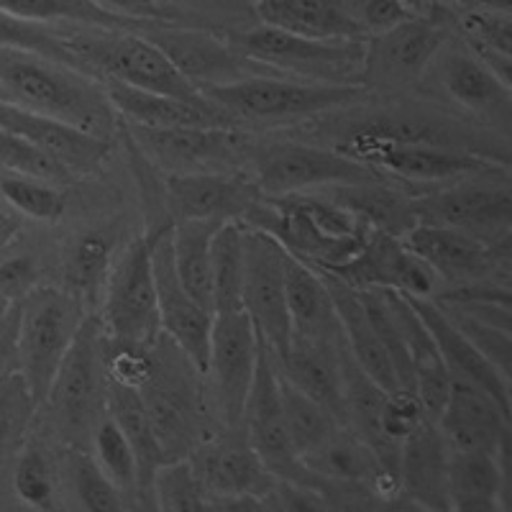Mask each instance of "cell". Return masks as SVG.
<instances>
[{
  "label": "cell",
  "mask_w": 512,
  "mask_h": 512,
  "mask_svg": "<svg viewBox=\"0 0 512 512\" xmlns=\"http://www.w3.org/2000/svg\"><path fill=\"white\" fill-rule=\"evenodd\" d=\"M451 34L505 85H510V11H446Z\"/></svg>",
  "instance_id": "obj_38"
},
{
  "label": "cell",
  "mask_w": 512,
  "mask_h": 512,
  "mask_svg": "<svg viewBox=\"0 0 512 512\" xmlns=\"http://www.w3.org/2000/svg\"><path fill=\"white\" fill-rule=\"evenodd\" d=\"M185 461L208 497H267L277 482L246 438L244 425L221 428Z\"/></svg>",
  "instance_id": "obj_22"
},
{
  "label": "cell",
  "mask_w": 512,
  "mask_h": 512,
  "mask_svg": "<svg viewBox=\"0 0 512 512\" xmlns=\"http://www.w3.org/2000/svg\"><path fill=\"white\" fill-rule=\"evenodd\" d=\"M159 512H210L208 495L195 482L187 461L164 464L152 482Z\"/></svg>",
  "instance_id": "obj_50"
},
{
  "label": "cell",
  "mask_w": 512,
  "mask_h": 512,
  "mask_svg": "<svg viewBox=\"0 0 512 512\" xmlns=\"http://www.w3.org/2000/svg\"><path fill=\"white\" fill-rule=\"evenodd\" d=\"M436 3H443V6H446V3H448V0H436Z\"/></svg>",
  "instance_id": "obj_63"
},
{
  "label": "cell",
  "mask_w": 512,
  "mask_h": 512,
  "mask_svg": "<svg viewBox=\"0 0 512 512\" xmlns=\"http://www.w3.org/2000/svg\"><path fill=\"white\" fill-rule=\"evenodd\" d=\"M113 259H116V236L105 228L75 233L64 246L62 290L70 292L88 315H98Z\"/></svg>",
  "instance_id": "obj_32"
},
{
  "label": "cell",
  "mask_w": 512,
  "mask_h": 512,
  "mask_svg": "<svg viewBox=\"0 0 512 512\" xmlns=\"http://www.w3.org/2000/svg\"><path fill=\"white\" fill-rule=\"evenodd\" d=\"M223 223L213 221H182L172 223V262L180 285L198 305L213 313V264L210 244Z\"/></svg>",
  "instance_id": "obj_37"
},
{
  "label": "cell",
  "mask_w": 512,
  "mask_h": 512,
  "mask_svg": "<svg viewBox=\"0 0 512 512\" xmlns=\"http://www.w3.org/2000/svg\"><path fill=\"white\" fill-rule=\"evenodd\" d=\"M90 441H93L90 456L100 466V472L116 484L126 502L134 500L139 492V466H136L134 448L126 441L121 428L108 415H103L90 433Z\"/></svg>",
  "instance_id": "obj_44"
},
{
  "label": "cell",
  "mask_w": 512,
  "mask_h": 512,
  "mask_svg": "<svg viewBox=\"0 0 512 512\" xmlns=\"http://www.w3.org/2000/svg\"><path fill=\"white\" fill-rule=\"evenodd\" d=\"M451 512H507L505 500H469L451 507Z\"/></svg>",
  "instance_id": "obj_58"
},
{
  "label": "cell",
  "mask_w": 512,
  "mask_h": 512,
  "mask_svg": "<svg viewBox=\"0 0 512 512\" xmlns=\"http://www.w3.org/2000/svg\"><path fill=\"white\" fill-rule=\"evenodd\" d=\"M0 11L29 18V21H39V24L72 26V29L136 31V34L149 29V26L123 21V18L100 11L90 0H3Z\"/></svg>",
  "instance_id": "obj_39"
},
{
  "label": "cell",
  "mask_w": 512,
  "mask_h": 512,
  "mask_svg": "<svg viewBox=\"0 0 512 512\" xmlns=\"http://www.w3.org/2000/svg\"><path fill=\"white\" fill-rule=\"evenodd\" d=\"M356 162L367 164L384 180L402 185L415 195L454 185L461 180L487 175H507V164L466 149L428 144H374L356 154ZM418 192V195H420Z\"/></svg>",
  "instance_id": "obj_17"
},
{
  "label": "cell",
  "mask_w": 512,
  "mask_h": 512,
  "mask_svg": "<svg viewBox=\"0 0 512 512\" xmlns=\"http://www.w3.org/2000/svg\"><path fill=\"white\" fill-rule=\"evenodd\" d=\"M141 34L198 90L264 75L256 64L236 54L223 31L187 24H154Z\"/></svg>",
  "instance_id": "obj_20"
},
{
  "label": "cell",
  "mask_w": 512,
  "mask_h": 512,
  "mask_svg": "<svg viewBox=\"0 0 512 512\" xmlns=\"http://www.w3.org/2000/svg\"><path fill=\"white\" fill-rule=\"evenodd\" d=\"M0 131L16 134L34 144L36 149L70 169L77 180L98 175L113 149V141L98 139L70 123L24 111V108L8 103H0Z\"/></svg>",
  "instance_id": "obj_26"
},
{
  "label": "cell",
  "mask_w": 512,
  "mask_h": 512,
  "mask_svg": "<svg viewBox=\"0 0 512 512\" xmlns=\"http://www.w3.org/2000/svg\"><path fill=\"white\" fill-rule=\"evenodd\" d=\"M244 226L269 233L297 262L320 272L354 259L372 233L349 210L338 208L318 192L264 198Z\"/></svg>",
  "instance_id": "obj_3"
},
{
  "label": "cell",
  "mask_w": 512,
  "mask_h": 512,
  "mask_svg": "<svg viewBox=\"0 0 512 512\" xmlns=\"http://www.w3.org/2000/svg\"><path fill=\"white\" fill-rule=\"evenodd\" d=\"M285 297L292 336H336L341 333L331 292L308 264L297 262L285 251Z\"/></svg>",
  "instance_id": "obj_35"
},
{
  "label": "cell",
  "mask_w": 512,
  "mask_h": 512,
  "mask_svg": "<svg viewBox=\"0 0 512 512\" xmlns=\"http://www.w3.org/2000/svg\"><path fill=\"white\" fill-rule=\"evenodd\" d=\"M8 308H11V305L3 303V300H0V318H3V315H6V310H8Z\"/></svg>",
  "instance_id": "obj_62"
},
{
  "label": "cell",
  "mask_w": 512,
  "mask_h": 512,
  "mask_svg": "<svg viewBox=\"0 0 512 512\" xmlns=\"http://www.w3.org/2000/svg\"><path fill=\"white\" fill-rule=\"evenodd\" d=\"M90 3L111 16L141 26L187 24V18H190V13L177 0H90Z\"/></svg>",
  "instance_id": "obj_51"
},
{
  "label": "cell",
  "mask_w": 512,
  "mask_h": 512,
  "mask_svg": "<svg viewBox=\"0 0 512 512\" xmlns=\"http://www.w3.org/2000/svg\"><path fill=\"white\" fill-rule=\"evenodd\" d=\"M448 451L433 420H425L418 431L400 443L397 489L402 497L428 512H451L448 495Z\"/></svg>",
  "instance_id": "obj_28"
},
{
  "label": "cell",
  "mask_w": 512,
  "mask_h": 512,
  "mask_svg": "<svg viewBox=\"0 0 512 512\" xmlns=\"http://www.w3.org/2000/svg\"><path fill=\"white\" fill-rule=\"evenodd\" d=\"M448 36H451L448 13L436 11L367 39L364 88L369 93L379 90L387 95L418 90L425 70L431 67L433 57Z\"/></svg>",
  "instance_id": "obj_16"
},
{
  "label": "cell",
  "mask_w": 512,
  "mask_h": 512,
  "mask_svg": "<svg viewBox=\"0 0 512 512\" xmlns=\"http://www.w3.org/2000/svg\"><path fill=\"white\" fill-rule=\"evenodd\" d=\"M510 182L487 175L415 195L418 223L464 231L495 249L510 251Z\"/></svg>",
  "instance_id": "obj_12"
},
{
  "label": "cell",
  "mask_w": 512,
  "mask_h": 512,
  "mask_svg": "<svg viewBox=\"0 0 512 512\" xmlns=\"http://www.w3.org/2000/svg\"><path fill=\"white\" fill-rule=\"evenodd\" d=\"M21 377V354H18V303L0 318V387Z\"/></svg>",
  "instance_id": "obj_54"
},
{
  "label": "cell",
  "mask_w": 512,
  "mask_h": 512,
  "mask_svg": "<svg viewBox=\"0 0 512 512\" xmlns=\"http://www.w3.org/2000/svg\"><path fill=\"white\" fill-rule=\"evenodd\" d=\"M24 218L18 216L16 210L8 208L3 200H0V249H6L18 233H24Z\"/></svg>",
  "instance_id": "obj_56"
},
{
  "label": "cell",
  "mask_w": 512,
  "mask_h": 512,
  "mask_svg": "<svg viewBox=\"0 0 512 512\" xmlns=\"http://www.w3.org/2000/svg\"><path fill=\"white\" fill-rule=\"evenodd\" d=\"M210 512H277L267 497H208Z\"/></svg>",
  "instance_id": "obj_55"
},
{
  "label": "cell",
  "mask_w": 512,
  "mask_h": 512,
  "mask_svg": "<svg viewBox=\"0 0 512 512\" xmlns=\"http://www.w3.org/2000/svg\"><path fill=\"white\" fill-rule=\"evenodd\" d=\"M172 226L159 228L154 233H146L152 239V269L154 287H157L159 323L162 333H167L187 359L198 367L205 377L208 369V349H210V328H213V313L198 305L180 285L172 262V239H169Z\"/></svg>",
  "instance_id": "obj_25"
},
{
  "label": "cell",
  "mask_w": 512,
  "mask_h": 512,
  "mask_svg": "<svg viewBox=\"0 0 512 512\" xmlns=\"http://www.w3.org/2000/svg\"><path fill=\"white\" fill-rule=\"evenodd\" d=\"M16 497L31 510H49L54 500V466L47 448L39 441H29L13 466Z\"/></svg>",
  "instance_id": "obj_49"
},
{
  "label": "cell",
  "mask_w": 512,
  "mask_h": 512,
  "mask_svg": "<svg viewBox=\"0 0 512 512\" xmlns=\"http://www.w3.org/2000/svg\"><path fill=\"white\" fill-rule=\"evenodd\" d=\"M223 34L236 54L256 64L264 75L364 88L367 39H308L264 24L246 31H223Z\"/></svg>",
  "instance_id": "obj_5"
},
{
  "label": "cell",
  "mask_w": 512,
  "mask_h": 512,
  "mask_svg": "<svg viewBox=\"0 0 512 512\" xmlns=\"http://www.w3.org/2000/svg\"><path fill=\"white\" fill-rule=\"evenodd\" d=\"M344 333L336 336H292L285 361L277 369L320 405H326L346 425L344 405ZM277 359V356H274Z\"/></svg>",
  "instance_id": "obj_27"
},
{
  "label": "cell",
  "mask_w": 512,
  "mask_h": 512,
  "mask_svg": "<svg viewBox=\"0 0 512 512\" xmlns=\"http://www.w3.org/2000/svg\"><path fill=\"white\" fill-rule=\"evenodd\" d=\"M128 512H159L152 487H144L136 492L134 500L128 502Z\"/></svg>",
  "instance_id": "obj_59"
},
{
  "label": "cell",
  "mask_w": 512,
  "mask_h": 512,
  "mask_svg": "<svg viewBox=\"0 0 512 512\" xmlns=\"http://www.w3.org/2000/svg\"><path fill=\"white\" fill-rule=\"evenodd\" d=\"M510 469L495 454L466 451L448 456V495L451 507L469 500H505Z\"/></svg>",
  "instance_id": "obj_41"
},
{
  "label": "cell",
  "mask_w": 512,
  "mask_h": 512,
  "mask_svg": "<svg viewBox=\"0 0 512 512\" xmlns=\"http://www.w3.org/2000/svg\"><path fill=\"white\" fill-rule=\"evenodd\" d=\"M405 297L413 303L415 313L420 315L425 328L431 331L438 354H441L443 364H446L448 369V377L477 384V387H482L484 392H489V395L495 397L502 408L510 410V379L502 377V374L497 372V369L492 367L469 341H466L464 333L446 318V313L433 303L431 297Z\"/></svg>",
  "instance_id": "obj_30"
},
{
  "label": "cell",
  "mask_w": 512,
  "mask_h": 512,
  "mask_svg": "<svg viewBox=\"0 0 512 512\" xmlns=\"http://www.w3.org/2000/svg\"><path fill=\"white\" fill-rule=\"evenodd\" d=\"M277 512H328L326 500L315 484H297L277 479L267 495Z\"/></svg>",
  "instance_id": "obj_53"
},
{
  "label": "cell",
  "mask_w": 512,
  "mask_h": 512,
  "mask_svg": "<svg viewBox=\"0 0 512 512\" xmlns=\"http://www.w3.org/2000/svg\"><path fill=\"white\" fill-rule=\"evenodd\" d=\"M344 6L364 39L438 11L436 0H344Z\"/></svg>",
  "instance_id": "obj_47"
},
{
  "label": "cell",
  "mask_w": 512,
  "mask_h": 512,
  "mask_svg": "<svg viewBox=\"0 0 512 512\" xmlns=\"http://www.w3.org/2000/svg\"><path fill=\"white\" fill-rule=\"evenodd\" d=\"M259 356V333L244 310L213 315L205 390L221 428L244 425L246 400Z\"/></svg>",
  "instance_id": "obj_14"
},
{
  "label": "cell",
  "mask_w": 512,
  "mask_h": 512,
  "mask_svg": "<svg viewBox=\"0 0 512 512\" xmlns=\"http://www.w3.org/2000/svg\"><path fill=\"white\" fill-rule=\"evenodd\" d=\"M205 100L218 105L239 128L313 123L346 111L369 98L361 85H323L280 75H254L244 80L200 90Z\"/></svg>",
  "instance_id": "obj_4"
},
{
  "label": "cell",
  "mask_w": 512,
  "mask_h": 512,
  "mask_svg": "<svg viewBox=\"0 0 512 512\" xmlns=\"http://www.w3.org/2000/svg\"><path fill=\"white\" fill-rule=\"evenodd\" d=\"M510 410L482 387L451 379L446 405L436 425L451 454L487 451L510 469Z\"/></svg>",
  "instance_id": "obj_23"
},
{
  "label": "cell",
  "mask_w": 512,
  "mask_h": 512,
  "mask_svg": "<svg viewBox=\"0 0 512 512\" xmlns=\"http://www.w3.org/2000/svg\"><path fill=\"white\" fill-rule=\"evenodd\" d=\"M64 464H67V479L82 512H128L126 497L100 472V466L85 448L70 446Z\"/></svg>",
  "instance_id": "obj_45"
},
{
  "label": "cell",
  "mask_w": 512,
  "mask_h": 512,
  "mask_svg": "<svg viewBox=\"0 0 512 512\" xmlns=\"http://www.w3.org/2000/svg\"><path fill=\"white\" fill-rule=\"evenodd\" d=\"M418 90L446 111L464 113L466 121L507 134L510 128V85L500 80L487 64L448 36L425 70Z\"/></svg>",
  "instance_id": "obj_10"
},
{
  "label": "cell",
  "mask_w": 512,
  "mask_h": 512,
  "mask_svg": "<svg viewBox=\"0 0 512 512\" xmlns=\"http://www.w3.org/2000/svg\"><path fill=\"white\" fill-rule=\"evenodd\" d=\"M105 95L116 108L118 118L131 126L144 128H231L241 131L231 116L213 105L210 100L203 103H187V100L169 98V95L144 93V90L128 88L121 82L100 80Z\"/></svg>",
  "instance_id": "obj_29"
},
{
  "label": "cell",
  "mask_w": 512,
  "mask_h": 512,
  "mask_svg": "<svg viewBox=\"0 0 512 512\" xmlns=\"http://www.w3.org/2000/svg\"><path fill=\"white\" fill-rule=\"evenodd\" d=\"M213 315L239 313L244 287V223H223L210 244Z\"/></svg>",
  "instance_id": "obj_42"
},
{
  "label": "cell",
  "mask_w": 512,
  "mask_h": 512,
  "mask_svg": "<svg viewBox=\"0 0 512 512\" xmlns=\"http://www.w3.org/2000/svg\"><path fill=\"white\" fill-rule=\"evenodd\" d=\"M384 512H428V510H423V507L415 505V502H410L408 497H402L400 492H397V495L384 500Z\"/></svg>",
  "instance_id": "obj_60"
},
{
  "label": "cell",
  "mask_w": 512,
  "mask_h": 512,
  "mask_svg": "<svg viewBox=\"0 0 512 512\" xmlns=\"http://www.w3.org/2000/svg\"><path fill=\"white\" fill-rule=\"evenodd\" d=\"M405 246L436 274L438 292L507 287V254L456 228L418 223L402 236ZM436 292V295H438Z\"/></svg>",
  "instance_id": "obj_15"
},
{
  "label": "cell",
  "mask_w": 512,
  "mask_h": 512,
  "mask_svg": "<svg viewBox=\"0 0 512 512\" xmlns=\"http://www.w3.org/2000/svg\"><path fill=\"white\" fill-rule=\"evenodd\" d=\"M177 3H180V0H177ZM192 3H216V6H221L223 0H192Z\"/></svg>",
  "instance_id": "obj_61"
},
{
  "label": "cell",
  "mask_w": 512,
  "mask_h": 512,
  "mask_svg": "<svg viewBox=\"0 0 512 512\" xmlns=\"http://www.w3.org/2000/svg\"><path fill=\"white\" fill-rule=\"evenodd\" d=\"M244 431L274 479L297 484L318 482V477L305 469L303 461L297 459L295 448H292L285 415H282L277 359H274V354L267 349L262 338H259L254 382H251V392L244 410Z\"/></svg>",
  "instance_id": "obj_19"
},
{
  "label": "cell",
  "mask_w": 512,
  "mask_h": 512,
  "mask_svg": "<svg viewBox=\"0 0 512 512\" xmlns=\"http://www.w3.org/2000/svg\"><path fill=\"white\" fill-rule=\"evenodd\" d=\"M64 44L80 72L95 80H113L144 93L169 95L187 103L205 100L144 34L64 26Z\"/></svg>",
  "instance_id": "obj_6"
},
{
  "label": "cell",
  "mask_w": 512,
  "mask_h": 512,
  "mask_svg": "<svg viewBox=\"0 0 512 512\" xmlns=\"http://www.w3.org/2000/svg\"><path fill=\"white\" fill-rule=\"evenodd\" d=\"M44 282V254L24 233L0 249V300L8 305L21 303L31 290Z\"/></svg>",
  "instance_id": "obj_46"
},
{
  "label": "cell",
  "mask_w": 512,
  "mask_h": 512,
  "mask_svg": "<svg viewBox=\"0 0 512 512\" xmlns=\"http://www.w3.org/2000/svg\"><path fill=\"white\" fill-rule=\"evenodd\" d=\"M315 192L336 203L338 208L349 210L356 221H361L372 231L387 233V236H395V239H402L410 228L418 226L415 195L390 180L331 185Z\"/></svg>",
  "instance_id": "obj_31"
},
{
  "label": "cell",
  "mask_w": 512,
  "mask_h": 512,
  "mask_svg": "<svg viewBox=\"0 0 512 512\" xmlns=\"http://www.w3.org/2000/svg\"><path fill=\"white\" fill-rule=\"evenodd\" d=\"M105 415L121 428L126 441L134 448L136 466H139V489L152 487L154 474L167 461H164L162 448H159L157 436H154L152 420H149L139 390L108 379V387H105Z\"/></svg>",
  "instance_id": "obj_36"
},
{
  "label": "cell",
  "mask_w": 512,
  "mask_h": 512,
  "mask_svg": "<svg viewBox=\"0 0 512 512\" xmlns=\"http://www.w3.org/2000/svg\"><path fill=\"white\" fill-rule=\"evenodd\" d=\"M162 185L169 223H244L264 200L262 190L246 172L164 175Z\"/></svg>",
  "instance_id": "obj_21"
},
{
  "label": "cell",
  "mask_w": 512,
  "mask_h": 512,
  "mask_svg": "<svg viewBox=\"0 0 512 512\" xmlns=\"http://www.w3.org/2000/svg\"><path fill=\"white\" fill-rule=\"evenodd\" d=\"M241 308L267 349L285 361L292 323L285 297V249L264 231L244 226V287Z\"/></svg>",
  "instance_id": "obj_18"
},
{
  "label": "cell",
  "mask_w": 512,
  "mask_h": 512,
  "mask_svg": "<svg viewBox=\"0 0 512 512\" xmlns=\"http://www.w3.org/2000/svg\"><path fill=\"white\" fill-rule=\"evenodd\" d=\"M128 126V144L162 175L244 172L249 136L231 128Z\"/></svg>",
  "instance_id": "obj_13"
},
{
  "label": "cell",
  "mask_w": 512,
  "mask_h": 512,
  "mask_svg": "<svg viewBox=\"0 0 512 512\" xmlns=\"http://www.w3.org/2000/svg\"><path fill=\"white\" fill-rule=\"evenodd\" d=\"M277 384H280V400L282 415H285L287 433H290L292 448H295L297 459L303 461L310 451L326 441L338 425H344L326 405H320L303 390H297L290 379H285L277 369Z\"/></svg>",
  "instance_id": "obj_40"
},
{
  "label": "cell",
  "mask_w": 512,
  "mask_h": 512,
  "mask_svg": "<svg viewBox=\"0 0 512 512\" xmlns=\"http://www.w3.org/2000/svg\"><path fill=\"white\" fill-rule=\"evenodd\" d=\"M244 172L262 190L264 198H285L331 185L384 180L367 164L308 139H251Z\"/></svg>",
  "instance_id": "obj_7"
},
{
  "label": "cell",
  "mask_w": 512,
  "mask_h": 512,
  "mask_svg": "<svg viewBox=\"0 0 512 512\" xmlns=\"http://www.w3.org/2000/svg\"><path fill=\"white\" fill-rule=\"evenodd\" d=\"M315 272H318V269H315ZM320 277H323L328 292H331L338 326H341L346 349L354 356L356 364H359V367L369 374V379H372L374 384H379L384 392L400 390L395 369H392L390 364V356H387L384 346L379 344L377 333H374L367 313L361 308L356 290H351V287H346L344 282H338L336 277H331V274L326 272H320Z\"/></svg>",
  "instance_id": "obj_33"
},
{
  "label": "cell",
  "mask_w": 512,
  "mask_h": 512,
  "mask_svg": "<svg viewBox=\"0 0 512 512\" xmlns=\"http://www.w3.org/2000/svg\"><path fill=\"white\" fill-rule=\"evenodd\" d=\"M105 364H103V326L98 315H85L70 351L62 359L47 392V400L36 413L52 418L54 431L77 446L80 438H90L98 420L105 415Z\"/></svg>",
  "instance_id": "obj_9"
},
{
  "label": "cell",
  "mask_w": 512,
  "mask_h": 512,
  "mask_svg": "<svg viewBox=\"0 0 512 512\" xmlns=\"http://www.w3.org/2000/svg\"><path fill=\"white\" fill-rule=\"evenodd\" d=\"M0 172L3 175H18V177H31V180H44L52 185L67 187L77 182L70 169L36 149L26 139L8 131H0Z\"/></svg>",
  "instance_id": "obj_48"
},
{
  "label": "cell",
  "mask_w": 512,
  "mask_h": 512,
  "mask_svg": "<svg viewBox=\"0 0 512 512\" xmlns=\"http://www.w3.org/2000/svg\"><path fill=\"white\" fill-rule=\"evenodd\" d=\"M425 420L428 418H425V410L415 392H387L382 405V418H379V428H382V436L387 438V441L402 443L410 433L418 431Z\"/></svg>",
  "instance_id": "obj_52"
},
{
  "label": "cell",
  "mask_w": 512,
  "mask_h": 512,
  "mask_svg": "<svg viewBox=\"0 0 512 512\" xmlns=\"http://www.w3.org/2000/svg\"><path fill=\"white\" fill-rule=\"evenodd\" d=\"M0 103L57 118L105 141H113L121 126L100 80L13 49H0Z\"/></svg>",
  "instance_id": "obj_1"
},
{
  "label": "cell",
  "mask_w": 512,
  "mask_h": 512,
  "mask_svg": "<svg viewBox=\"0 0 512 512\" xmlns=\"http://www.w3.org/2000/svg\"><path fill=\"white\" fill-rule=\"evenodd\" d=\"M323 272L351 290H392L410 297H433L441 290L431 267L415 256L405 241L379 231L369 233L367 244L354 259Z\"/></svg>",
  "instance_id": "obj_24"
},
{
  "label": "cell",
  "mask_w": 512,
  "mask_h": 512,
  "mask_svg": "<svg viewBox=\"0 0 512 512\" xmlns=\"http://www.w3.org/2000/svg\"><path fill=\"white\" fill-rule=\"evenodd\" d=\"M85 308L59 285H41L18 303V354L21 382L34 410L47 400L57 369L70 351Z\"/></svg>",
  "instance_id": "obj_8"
},
{
  "label": "cell",
  "mask_w": 512,
  "mask_h": 512,
  "mask_svg": "<svg viewBox=\"0 0 512 512\" xmlns=\"http://www.w3.org/2000/svg\"><path fill=\"white\" fill-rule=\"evenodd\" d=\"M105 338L128 346H152L162 333L152 269V239L134 236L113 259L98 310Z\"/></svg>",
  "instance_id": "obj_11"
},
{
  "label": "cell",
  "mask_w": 512,
  "mask_h": 512,
  "mask_svg": "<svg viewBox=\"0 0 512 512\" xmlns=\"http://www.w3.org/2000/svg\"><path fill=\"white\" fill-rule=\"evenodd\" d=\"M0 200L11 210H16L24 221L54 226L62 221L67 210V195L59 185L31 177L3 175L0 172Z\"/></svg>",
  "instance_id": "obj_43"
},
{
  "label": "cell",
  "mask_w": 512,
  "mask_h": 512,
  "mask_svg": "<svg viewBox=\"0 0 512 512\" xmlns=\"http://www.w3.org/2000/svg\"><path fill=\"white\" fill-rule=\"evenodd\" d=\"M139 395L167 464L185 461L195 446L221 431L205 377L167 333H159L149 346V374Z\"/></svg>",
  "instance_id": "obj_2"
},
{
  "label": "cell",
  "mask_w": 512,
  "mask_h": 512,
  "mask_svg": "<svg viewBox=\"0 0 512 512\" xmlns=\"http://www.w3.org/2000/svg\"><path fill=\"white\" fill-rule=\"evenodd\" d=\"M256 16L264 26L308 39H364L344 0H256Z\"/></svg>",
  "instance_id": "obj_34"
},
{
  "label": "cell",
  "mask_w": 512,
  "mask_h": 512,
  "mask_svg": "<svg viewBox=\"0 0 512 512\" xmlns=\"http://www.w3.org/2000/svg\"><path fill=\"white\" fill-rule=\"evenodd\" d=\"M448 11H510V0H448Z\"/></svg>",
  "instance_id": "obj_57"
}]
</instances>
